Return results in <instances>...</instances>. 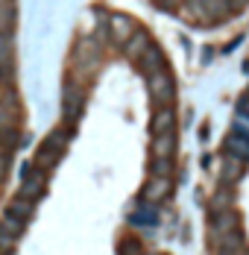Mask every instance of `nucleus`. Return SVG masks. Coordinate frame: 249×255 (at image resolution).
<instances>
[{"label": "nucleus", "instance_id": "f3484780", "mask_svg": "<svg viewBox=\"0 0 249 255\" xmlns=\"http://www.w3.org/2000/svg\"><path fill=\"white\" fill-rule=\"evenodd\" d=\"M0 235H9V238H21L24 235V220H18V217H12V214H3L0 217Z\"/></svg>", "mask_w": 249, "mask_h": 255}, {"label": "nucleus", "instance_id": "9d476101", "mask_svg": "<svg viewBox=\"0 0 249 255\" xmlns=\"http://www.w3.org/2000/svg\"><path fill=\"white\" fill-rule=\"evenodd\" d=\"M149 132L158 135V132H176V112L173 106H155L152 112V124H149Z\"/></svg>", "mask_w": 249, "mask_h": 255}, {"label": "nucleus", "instance_id": "1a4fd4ad", "mask_svg": "<svg viewBox=\"0 0 249 255\" xmlns=\"http://www.w3.org/2000/svg\"><path fill=\"white\" fill-rule=\"evenodd\" d=\"M141 71H144V77H149V74H155V71H164L167 68V62H164V53L158 50L155 44H149L147 50L138 56V62H135Z\"/></svg>", "mask_w": 249, "mask_h": 255}, {"label": "nucleus", "instance_id": "39448f33", "mask_svg": "<svg viewBox=\"0 0 249 255\" xmlns=\"http://www.w3.org/2000/svg\"><path fill=\"white\" fill-rule=\"evenodd\" d=\"M147 88H149V97L155 106H173L176 100V82L170 77V71H155L147 77Z\"/></svg>", "mask_w": 249, "mask_h": 255}, {"label": "nucleus", "instance_id": "a211bd4d", "mask_svg": "<svg viewBox=\"0 0 249 255\" xmlns=\"http://www.w3.org/2000/svg\"><path fill=\"white\" fill-rule=\"evenodd\" d=\"M18 147V127H0V153H12Z\"/></svg>", "mask_w": 249, "mask_h": 255}, {"label": "nucleus", "instance_id": "4be33fe9", "mask_svg": "<svg viewBox=\"0 0 249 255\" xmlns=\"http://www.w3.org/2000/svg\"><path fill=\"white\" fill-rule=\"evenodd\" d=\"M238 112H241V118H244V121H249V97H244V100H241Z\"/></svg>", "mask_w": 249, "mask_h": 255}, {"label": "nucleus", "instance_id": "20e7f679", "mask_svg": "<svg viewBox=\"0 0 249 255\" xmlns=\"http://www.w3.org/2000/svg\"><path fill=\"white\" fill-rule=\"evenodd\" d=\"M82 109H85V85L76 82L74 77H68L65 88H62V118H65L68 129L76 127V121L82 118Z\"/></svg>", "mask_w": 249, "mask_h": 255}, {"label": "nucleus", "instance_id": "6ab92c4d", "mask_svg": "<svg viewBox=\"0 0 249 255\" xmlns=\"http://www.w3.org/2000/svg\"><path fill=\"white\" fill-rule=\"evenodd\" d=\"M149 176L173 179V158H152V161H149Z\"/></svg>", "mask_w": 249, "mask_h": 255}, {"label": "nucleus", "instance_id": "4468645a", "mask_svg": "<svg viewBox=\"0 0 249 255\" xmlns=\"http://www.w3.org/2000/svg\"><path fill=\"white\" fill-rule=\"evenodd\" d=\"M135 29H138V26L132 24L126 15H112V18H109V32H112V38H115L118 44H124Z\"/></svg>", "mask_w": 249, "mask_h": 255}, {"label": "nucleus", "instance_id": "aec40b11", "mask_svg": "<svg viewBox=\"0 0 249 255\" xmlns=\"http://www.w3.org/2000/svg\"><path fill=\"white\" fill-rule=\"evenodd\" d=\"M9 100H18V94H15V88H12V79H0V106Z\"/></svg>", "mask_w": 249, "mask_h": 255}, {"label": "nucleus", "instance_id": "412c9836", "mask_svg": "<svg viewBox=\"0 0 249 255\" xmlns=\"http://www.w3.org/2000/svg\"><path fill=\"white\" fill-rule=\"evenodd\" d=\"M6 170H9V153H0V182L6 179Z\"/></svg>", "mask_w": 249, "mask_h": 255}, {"label": "nucleus", "instance_id": "7ed1b4c3", "mask_svg": "<svg viewBox=\"0 0 249 255\" xmlns=\"http://www.w3.org/2000/svg\"><path fill=\"white\" fill-rule=\"evenodd\" d=\"M182 3H185L182 15L197 21V24H217L229 12H235L229 0H182Z\"/></svg>", "mask_w": 249, "mask_h": 255}, {"label": "nucleus", "instance_id": "dca6fc26", "mask_svg": "<svg viewBox=\"0 0 249 255\" xmlns=\"http://www.w3.org/2000/svg\"><path fill=\"white\" fill-rule=\"evenodd\" d=\"M15 26V0H0V35Z\"/></svg>", "mask_w": 249, "mask_h": 255}, {"label": "nucleus", "instance_id": "f257e3e1", "mask_svg": "<svg viewBox=\"0 0 249 255\" xmlns=\"http://www.w3.org/2000/svg\"><path fill=\"white\" fill-rule=\"evenodd\" d=\"M208 244L214 253H226V250H241L247 247L244 232H241V217L235 208L226 211H214L211 223H208Z\"/></svg>", "mask_w": 249, "mask_h": 255}, {"label": "nucleus", "instance_id": "ddd939ff", "mask_svg": "<svg viewBox=\"0 0 249 255\" xmlns=\"http://www.w3.org/2000/svg\"><path fill=\"white\" fill-rule=\"evenodd\" d=\"M244 170H247V161H241V158H235V155L226 153V158H223V170H220V182L232 188L238 179L244 176Z\"/></svg>", "mask_w": 249, "mask_h": 255}, {"label": "nucleus", "instance_id": "0eeeda50", "mask_svg": "<svg viewBox=\"0 0 249 255\" xmlns=\"http://www.w3.org/2000/svg\"><path fill=\"white\" fill-rule=\"evenodd\" d=\"M170 191H173V179H167V176H149V182L144 185V191H141V200H144L147 205L164 203V200L170 197Z\"/></svg>", "mask_w": 249, "mask_h": 255}, {"label": "nucleus", "instance_id": "9b49d317", "mask_svg": "<svg viewBox=\"0 0 249 255\" xmlns=\"http://www.w3.org/2000/svg\"><path fill=\"white\" fill-rule=\"evenodd\" d=\"M149 153H152V158H173L176 155V132H158V135H152Z\"/></svg>", "mask_w": 249, "mask_h": 255}, {"label": "nucleus", "instance_id": "393cba45", "mask_svg": "<svg viewBox=\"0 0 249 255\" xmlns=\"http://www.w3.org/2000/svg\"><path fill=\"white\" fill-rule=\"evenodd\" d=\"M247 97H249V94H247Z\"/></svg>", "mask_w": 249, "mask_h": 255}, {"label": "nucleus", "instance_id": "b1692460", "mask_svg": "<svg viewBox=\"0 0 249 255\" xmlns=\"http://www.w3.org/2000/svg\"><path fill=\"white\" fill-rule=\"evenodd\" d=\"M229 3H232V9H241V6H247L249 0H229Z\"/></svg>", "mask_w": 249, "mask_h": 255}, {"label": "nucleus", "instance_id": "6e6552de", "mask_svg": "<svg viewBox=\"0 0 249 255\" xmlns=\"http://www.w3.org/2000/svg\"><path fill=\"white\" fill-rule=\"evenodd\" d=\"M226 153L241 158V161H249V132L244 127H235L226 138Z\"/></svg>", "mask_w": 249, "mask_h": 255}, {"label": "nucleus", "instance_id": "5701e85b", "mask_svg": "<svg viewBox=\"0 0 249 255\" xmlns=\"http://www.w3.org/2000/svg\"><path fill=\"white\" fill-rule=\"evenodd\" d=\"M217 255H249L247 247H241V250H226V253H217Z\"/></svg>", "mask_w": 249, "mask_h": 255}, {"label": "nucleus", "instance_id": "2eb2a0df", "mask_svg": "<svg viewBox=\"0 0 249 255\" xmlns=\"http://www.w3.org/2000/svg\"><path fill=\"white\" fill-rule=\"evenodd\" d=\"M32 211H35V203H32V200H24V197H15L6 214H12V217H18V220H24V223H26V220L32 217Z\"/></svg>", "mask_w": 249, "mask_h": 255}, {"label": "nucleus", "instance_id": "f8f14e48", "mask_svg": "<svg viewBox=\"0 0 249 255\" xmlns=\"http://www.w3.org/2000/svg\"><path fill=\"white\" fill-rule=\"evenodd\" d=\"M149 44H152V41H149L147 32H144V29H135V32H132V35H129V38L124 41V44H121V47H124V56H126V59L138 62V56L147 50Z\"/></svg>", "mask_w": 249, "mask_h": 255}, {"label": "nucleus", "instance_id": "f03ea898", "mask_svg": "<svg viewBox=\"0 0 249 255\" xmlns=\"http://www.w3.org/2000/svg\"><path fill=\"white\" fill-rule=\"evenodd\" d=\"M71 132H74V129H68V127H56V129H53L47 138L41 141V147L35 150V161H32V167H38V170L50 173V170H53V167L59 164L62 153L68 150Z\"/></svg>", "mask_w": 249, "mask_h": 255}, {"label": "nucleus", "instance_id": "423d86ee", "mask_svg": "<svg viewBox=\"0 0 249 255\" xmlns=\"http://www.w3.org/2000/svg\"><path fill=\"white\" fill-rule=\"evenodd\" d=\"M44 188H47V173L29 164V167L24 170V179H21V191H18V197H24V200H32V203H35V200L44 194Z\"/></svg>", "mask_w": 249, "mask_h": 255}]
</instances>
